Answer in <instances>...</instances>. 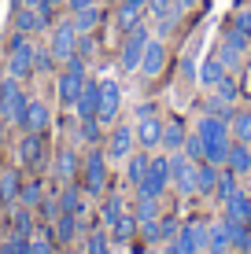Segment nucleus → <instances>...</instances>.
<instances>
[{
	"label": "nucleus",
	"instance_id": "e433bc0d",
	"mask_svg": "<svg viewBox=\"0 0 251 254\" xmlns=\"http://www.w3.org/2000/svg\"><path fill=\"white\" fill-rule=\"evenodd\" d=\"M159 214H163L159 199H152V195H137L133 199V217L137 221H152V217H159Z\"/></svg>",
	"mask_w": 251,
	"mask_h": 254
},
{
	"label": "nucleus",
	"instance_id": "4be33fe9",
	"mask_svg": "<svg viewBox=\"0 0 251 254\" xmlns=\"http://www.w3.org/2000/svg\"><path fill=\"white\" fill-rule=\"evenodd\" d=\"M233 251V236L226 229V221H214V225H207V254H229Z\"/></svg>",
	"mask_w": 251,
	"mask_h": 254
},
{
	"label": "nucleus",
	"instance_id": "5701e85b",
	"mask_svg": "<svg viewBox=\"0 0 251 254\" xmlns=\"http://www.w3.org/2000/svg\"><path fill=\"white\" fill-rule=\"evenodd\" d=\"M248 210H251V191L237 188L226 203H222V217H229V221H248Z\"/></svg>",
	"mask_w": 251,
	"mask_h": 254
},
{
	"label": "nucleus",
	"instance_id": "f704fd0d",
	"mask_svg": "<svg viewBox=\"0 0 251 254\" xmlns=\"http://www.w3.org/2000/svg\"><path fill=\"white\" fill-rule=\"evenodd\" d=\"M85 254H111V229L85 232Z\"/></svg>",
	"mask_w": 251,
	"mask_h": 254
},
{
	"label": "nucleus",
	"instance_id": "c756f323",
	"mask_svg": "<svg viewBox=\"0 0 251 254\" xmlns=\"http://www.w3.org/2000/svg\"><path fill=\"white\" fill-rule=\"evenodd\" d=\"M19 191H22L19 170H4V173H0V203H4V206H15V203H19Z\"/></svg>",
	"mask_w": 251,
	"mask_h": 254
},
{
	"label": "nucleus",
	"instance_id": "72a5a7b5",
	"mask_svg": "<svg viewBox=\"0 0 251 254\" xmlns=\"http://www.w3.org/2000/svg\"><path fill=\"white\" fill-rule=\"evenodd\" d=\"M78 140H82L85 147L103 144V126H100L96 118H78Z\"/></svg>",
	"mask_w": 251,
	"mask_h": 254
},
{
	"label": "nucleus",
	"instance_id": "6e6d98bb",
	"mask_svg": "<svg viewBox=\"0 0 251 254\" xmlns=\"http://www.w3.org/2000/svg\"><path fill=\"white\" fill-rule=\"evenodd\" d=\"M248 225H251V210H248Z\"/></svg>",
	"mask_w": 251,
	"mask_h": 254
},
{
	"label": "nucleus",
	"instance_id": "f3484780",
	"mask_svg": "<svg viewBox=\"0 0 251 254\" xmlns=\"http://www.w3.org/2000/svg\"><path fill=\"white\" fill-rule=\"evenodd\" d=\"M167 63H170L167 45H163L159 37H152L148 48H144V59H141V74H144V77H159L163 70H167Z\"/></svg>",
	"mask_w": 251,
	"mask_h": 254
},
{
	"label": "nucleus",
	"instance_id": "2eb2a0df",
	"mask_svg": "<svg viewBox=\"0 0 251 254\" xmlns=\"http://www.w3.org/2000/svg\"><path fill=\"white\" fill-rule=\"evenodd\" d=\"M48 126H52V107L45 100H33V96H30L19 129H22V133H48Z\"/></svg>",
	"mask_w": 251,
	"mask_h": 254
},
{
	"label": "nucleus",
	"instance_id": "49530a36",
	"mask_svg": "<svg viewBox=\"0 0 251 254\" xmlns=\"http://www.w3.org/2000/svg\"><path fill=\"white\" fill-rule=\"evenodd\" d=\"M92 4H100V0H67V15H78V11H85V7H92Z\"/></svg>",
	"mask_w": 251,
	"mask_h": 254
},
{
	"label": "nucleus",
	"instance_id": "3c124183",
	"mask_svg": "<svg viewBox=\"0 0 251 254\" xmlns=\"http://www.w3.org/2000/svg\"><path fill=\"white\" fill-rule=\"evenodd\" d=\"M244 85H248V92H251V63H248V70H244Z\"/></svg>",
	"mask_w": 251,
	"mask_h": 254
},
{
	"label": "nucleus",
	"instance_id": "ddd939ff",
	"mask_svg": "<svg viewBox=\"0 0 251 254\" xmlns=\"http://www.w3.org/2000/svg\"><path fill=\"white\" fill-rule=\"evenodd\" d=\"M15 155H19V162L26 170H41L45 166V133H22Z\"/></svg>",
	"mask_w": 251,
	"mask_h": 254
},
{
	"label": "nucleus",
	"instance_id": "a18cd8bd",
	"mask_svg": "<svg viewBox=\"0 0 251 254\" xmlns=\"http://www.w3.org/2000/svg\"><path fill=\"white\" fill-rule=\"evenodd\" d=\"M233 26H237L240 33L248 37V45H251V7H244V11H237V19H233Z\"/></svg>",
	"mask_w": 251,
	"mask_h": 254
},
{
	"label": "nucleus",
	"instance_id": "864d4df0",
	"mask_svg": "<svg viewBox=\"0 0 251 254\" xmlns=\"http://www.w3.org/2000/svg\"><path fill=\"white\" fill-rule=\"evenodd\" d=\"M4 77H7V70H4V66H0V89H4Z\"/></svg>",
	"mask_w": 251,
	"mask_h": 254
},
{
	"label": "nucleus",
	"instance_id": "9d476101",
	"mask_svg": "<svg viewBox=\"0 0 251 254\" xmlns=\"http://www.w3.org/2000/svg\"><path fill=\"white\" fill-rule=\"evenodd\" d=\"M133 151H137L133 126H111L107 136H103V155H107V162H126Z\"/></svg>",
	"mask_w": 251,
	"mask_h": 254
},
{
	"label": "nucleus",
	"instance_id": "a211bd4d",
	"mask_svg": "<svg viewBox=\"0 0 251 254\" xmlns=\"http://www.w3.org/2000/svg\"><path fill=\"white\" fill-rule=\"evenodd\" d=\"M52 170H56V177L63 181V185L67 181H78L82 177V155H78V147H59Z\"/></svg>",
	"mask_w": 251,
	"mask_h": 254
},
{
	"label": "nucleus",
	"instance_id": "c85d7f7f",
	"mask_svg": "<svg viewBox=\"0 0 251 254\" xmlns=\"http://www.w3.org/2000/svg\"><path fill=\"white\" fill-rule=\"evenodd\" d=\"M148 162H152V155L144 151V147H141V151H133V155L126 159V185H129V188H137V185L144 181V173H148Z\"/></svg>",
	"mask_w": 251,
	"mask_h": 254
},
{
	"label": "nucleus",
	"instance_id": "dca6fc26",
	"mask_svg": "<svg viewBox=\"0 0 251 254\" xmlns=\"http://www.w3.org/2000/svg\"><path fill=\"white\" fill-rule=\"evenodd\" d=\"M15 33H26V37H33V33H45L52 30V15H41V11H33V7H15Z\"/></svg>",
	"mask_w": 251,
	"mask_h": 254
},
{
	"label": "nucleus",
	"instance_id": "c9c22d12",
	"mask_svg": "<svg viewBox=\"0 0 251 254\" xmlns=\"http://www.w3.org/2000/svg\"><path fill=\"white\" fill-rule=\"evenodd\" d=\"M237 188H240V177H237L233 170H226V166H222V173H218V185H214V199H218V206L226 203V199H229Z\"/></svg>",
	"mask_w": 251,
	"mask_h": 254
},
{
	"label": "nucleus",
	"instance_id": "7c9ffc66",
	"mask_svg": "<svg viewBox=\"0 0 251 254\" xmlns=\"http://www.w3.org/2000/svg\"><path fill=\"white\" fill-rule=\"evenodd\" d=\"M229 133L240 144H251V107H240V111L229 115Z\"/></svg>",
	"mask_w": 251,
	"mask_h": 254
},
{
	"label": "nucleus",
	"instance_id": "39448f33",
	"mask_svg": "<svg viewBox=\"0 0 251 254\" xmlns=\"http://www.w3.org/2000/svg\"><path fill=\"white\" fill-rule=\"evenodd\" d=\"M148 41H152V33H148V26H137V30H129L126 37H122V52H118V66L126 70V74H141V59H144V48H148Z\"/></svg>",
	"mask_w": 251,
	"mask_h": 254
},
{
	"label": "nucleus",
	"instance_id": "4c0bfd02",
	"mask_svg": "<svg viewBox=\"0 0 251 254\" xmlns=\"http://www.w3.org/2000/svg\"><path fill=\"white\" fill-rule=\"evenodd\" d=\"M218 173H222V166L200 162V185H196V195H214V185H218Z\"/></svg>",
	"mask_w": 251,
	"mask_h": 254
},
{
	"label": "nucleus",
	"instance_id": "2f4dec72",
	"mask_svg": "<svg viewBox=\"0 0 251 254\" xmlns=\"http://www.w3.org/2000/svg\"><path fill=\"white\" fill-rule=\"evenodd\" d=\"M122 214H126V199L118 195V191H111V195H103V203H100V221L107 225V229H111V225H115V221H118V217H122Z\"/></svg>",
	"mask_w": 251,
	"mask_h": 254
},
{
	"label": "nucleus",
	"instance_id": "4468645a",
	"mask_svg": "<svg viewBox=\"0 0 251 254\" xmlns=\"http://www.w3.org/2000/svg\"><path fill=\"white\" fill-rule=\"evenodd\" d=\"M144 11H148V0H115V26L122 33L137 30L144 22Z\"/></svg>",
	"mask_w": 251,
	"mask_h": 254
},
{
	"label": "nucleus",
	"instance_id": "ea45409f",
	"mask_svg": "<svg viewBox=\"0 0 251 254\" xmlns=\"http://www.w3.org/2000/svg\"><path fill=\"white\" fill-rule=\"evenodd\" d=\"M56 70V56H52V48H33V74H52Z\"/></svg>",
	"mask_w": 251,
	"mask_h": 254
},
{
	"label": "nucleus",
	"instance_id": "cd10ccee",
	"mask_svg": "<svg viewBox=\"0 0 251 254\" xmlns=\"http://www.w3.org/2000/svg\"><path fill=\"white\" fill-rule=\"evenodd\" d=\"M226 170H233L237 177H248V173H251V144H240V140H233Z\"/></svg>",
	"mask_w": 251,
	"mask_h": 254
},
{
	"label": "nucleus",
	"instance_id": "f257e3e1",
	"mask_svg": "<svg viewBox=\"0 0 251 254\" xmlns=\"http://www.w3.org/2000/svg\"><path fill=\"white\" fill-rule=\"evenodd\" d=\"M107 155H103V144L96 147H85V155H82V188H85V195H107V185H111V173H107Z\"/></svg>",
	"mask_w": 251,
	"mask_h": 254
},
{
	"label": "nucleus",
	"instance_id": "58836bf2",
	"mask_svg": "<svg viewBox=\"0 0 251 254\" xmlns=\"http://www.w3.org/2000/svg\"><path fill=\"white\" fill-rule=\"evenodd\" d=\"M45 199V185L41 181H22V191H19V203L22 206H33L37 210V203Z\"/></svg>",
	"mask_w": 251,
	"mask_h": 254
},
{
	"label": "nucleus",
	"instance_id": "1a4fd4ad",
	"mask_svg": "<svg viewBox=\"0 0 251 254\" xmlns=\"http://www.w3.org/2000/svg\"><path fill=\"white\" fill-rule=\"evenodd\" d=\"M48 33H52V37H48V48H52V56H56V63H67V59L78 56V26H74V19L52 22Z\"/></svg>",
	"mask_w": 251,
	"mask_h": 254
},
{
	"label": "nucleus",
	"instance_id": "b1692460",
	"mask_svg": "<svg viewBox=\"0 0 251 254\" xmlns=\"http://www.w3.org/2000/svg\"><path fill=\"white\" fill-rule=\"evenodd\" d=\"M11 232L15 236H33V232H37V210L15 203L11 206Z\"/></svg>",
	"mask_w": 251,
	"mask_h": 254
},
{
	"label": "nucleus",
	"instance_id": "bb28decb",
	"mask_svg": "<svg viewBox=\"0 0 251 254\" xmlns=\"http://www.w3.org/2000/svg\"><path fill=\"white\" fill-rule=\"evenodd\" d=\"M185 140H188V129H185V122H181V118H170L167 126H163V147H167V155L181 151Z\"/></svg>",
	"mask_w": 251,
	"mask_h": 254
},
{
	"label": "nucleus",
	"instance_id": "5fc2aeb1",
	"mask_svg": "<svg viewBox=\"0 0 251 254\" xmlns=\"http://www.w3.org/2000/svg\"><path fill=\"white\" fill-rule=\"evenodd\" d=\"M48 4H52V7H63V4H67V0H48Z\"/></svg>",
	"mask_w": 251,
	"mask_h": 254
},
{
	"label": "nucleus",
	"instance_id": "423d86ee",
	"mask_svg": "<svg viewBox=\"0 0 251 254\" xmlns=\"http://www.w3.org/2000/svg\"><path fill=\"white\" fill-rule=\"evenodd\" d=\"M26 103H30V96H26L22 81H15V77H4V89H0V118H4L7 126H22Z\"/></svg>",
	"mask_w": 251,
	"mask_h": 254
},
{
	"label": "nucleus",
	"instance_id": "a19ab883",
	"mask_svg": "<svg viewBox=\"0 0 251 254\" xmlns=\"http://www.w3.org/2000/svg\"><path fill=\"white\" fill-rule=\"evenodd\" d=\"M26 254H56V247H52V240H48V229H37V232L30 236Z\"/></svg>",
	"mask_w": 251,
	"mask_h": 254
},
{
	"label": "nucleus",
	"instance_id": "20e7f679",
	"mask_svg": "<svg viewBox=\"0 0 251 254\" xmlns=\"http://www.w3.org/2000/svg\"><path fill=\"white\" fill-rule=\"evenodd\" d=\"M170 185H174L177 195H196V185H200V162L188 159L185 151L170 155Z\"/></svg>",
	"mask_w": 251,
	"mask_h": 254
},
{
	"label": "nucleus",
	"instance_id": "8fccbe9b",
	"mask_svg": "<svg viewBox=\"0 0 251 254\" xmlns=\"http://www.w3.org/2000/svg\"><path fill=\"white\" fill-rule=\"evenodd\" d=\"M174 4L181 7V11H192V7H196V4H200V0H174Z\"/></svg>",
	"mask_w": 251,
	"mask_h": 254
},
{
	"label": "nucleus",
	"instance_id": "79ce46f5",
	"mask_svg": "<svg viewBox=\"0 0 251 254\" xmlns=\"http://www.w3.org/2000/svg\"><path fill=\"white\" fill-rule=\"evenodd\" d=\"M214 96H218V100H226L229 107H233V103H237V81H233V77L226 74L218 85H214Z\"/></svg>",
	"mask_w": 251,
	"mask_h": 254
},
{
	"label": "nucleus",
	"instance_id": "f03ea898",
	"mask_svg": "<svg viewBox=\"0 0 251 254\" xmlns=\"http://www.w3.org/2000/svg\"><path fill=\"white\" fill-rule=\"evenodd\" d=\"M85 81H89V59H82V56L67 59L63 70H59V77H56L59 103H63V107H74L78 96H82V89H85Z\"/></svg>",
	"mask_w": 251,
	"mask_h": 254
},
{
	"label": "nucleus",
	"instance_id": "393cba45",
	"mask_svg": "<svg viewBox=\"0 0 251 254\" xmlns=\"http://www.w3.org/2000/svg\"><path fill=\"white\" fill-rule=\"evenodd\" d=\"M133 236H141V221H137L133 210H129V214H122L115 225H111V243L126 247V243H133Z\"/></svg>",
	"mask_w": 251,
	"mask_h": 254
},
{
	"label": "nucleus",
	"instance_id": "f8f14e48",
	"mask_svg": "<svg viewBox=\"0 0 251 254\" xmlns=\"http://www.w3.org/2000/svg\"><path fill=\"white\" fill-rule=\"evenodd\" d=\"M251 52V45H248V37L237 30V26H229L226 33H222V45H218V59L226 63V70H233V66H240L244 63V56Z\"/></svg>",
	"mask_w": 251,
	"mask_h": 254
},
{
	"label": "nucleus",
	"instance_id": "6ab92c4d",
	"mask_svg": "<svg viewBox=\"0 0 251 254\" xmlns=\"http://www.w3.org/2000/svg\"><path fill=\"white\" fill-rule=\"evenodd\" d=\"M177 240H181V247H185V254H200V251H207V221L192 217L188 225H181Z\"/></svg>",
	"mask_w": 251,
	"mask_h": 254
},
{
	"label": "nucleus",
	"instance_id": "37998d69",
	"mask_svg": "<svg viewBox=\"0 0 251 254\" xmlns=\"http://www.w3.org/2000/svg\"><path fill=\"white\" fill-rule=\"evenodd\" d=\"M181 151L188 155V159H196V162H203V140H200V133H188V140H185V147H181Z\"/></svg>",
	"mask_w": 251,
	"mask_h": 254
},
{
	"label": "nucleus",
	"instance_id": "473e14b6",
	"mask_svg": "<svg viewBox=\"0 0 251 254\" xmlns=\"http://www.w3.org/2000/svg\"><path fill=\"white\" fill-rule=\"evenodd\" d=\"M71 19L78 26V33H96V26L103 22V4H92V7H85V11L71 15Z\"/></svg>",
	"mask_w": 251,
	"mask_h": 254
},
{
	"label": "nucleus",
	"instance_id": "0eeeda50",
	"mask_svg": "<svg viewBox=\"0 0 251 254\" xmlns=\"http://www.w3.org/2000/svg\"><path fill=\"white\" fill-rule=\"evenodd\" d=\"M163 126H167V122L155 115L152 103L137 107V126H133V133H137V147H144V151H152V147H163Z\"/></svg>",
	"mask_w": 251,
	"mask_h": 254
},
{
	"label": "nucleus",
	"instance_id": "a878e982",
	"mask_svg": "<svg viewBox=\"0 0 251 254\" xmlns=\"http://www.w3.org/2000/svg\"><path fill=\"white\" fill-rule=\"evenodd\" d=\"M82 229H85V225H82L78 214H59L56 221H52V232H56L59 243H74L78 236H82Z\"/></svg>",
	"mask_w": 251,
	"mask_h": 254
},
{
	"label": "nucleus",
	"instance_id": "09e8293b",
	"mask_svg": "<svg viewBox=\"0 0 251 254\" xmlns=\"http://www.w3.org/2000/svg\"><path fill=\"white\" fill-rule=\"evenodd\" d=\"M163 254H185V247H181V240H177V236L163 243Z\"/></svg>",
	"mask_w": 251,
	"mask_h": 254
},
{
	"label": "nucleus",
	"instance_id": "9b49d317",
	"mask_svg": "<svg viewBox=\"0 0 251 254\" xmlns=\"http://www.w3.org/2000/svg\"><path fill=\"white\" fill-rule=\"evenodd\" d=\"M118 111H122V85L111 81V77H103L100 81V111H96V122L100 126H115Z\"/></svg>",
	"mask_w": 251,
	"mask_h": 254
},
{
	"label": "nucleus",
	"instance_id": "aec40b11",
	"mask_svg": "<svg viewBox=\"0 0 251 254\" xmlns=\"http://www.w3.org/2000/svg\"><path fill=\"white\" fill-rule=\"evenodd\" d=\"M96 111H100V81H85V89L74 103V115L78 118H96Z\"/></svg>",
	"mask_w": 251,
	"mask_h": 254
},
{
	"label": "nucleus",
	"instance_id": "6e6552de",
	"mask_svg": "<svg viewBox=\"0 0 251 254\" xmlns=\"http://www.w3.org/2000/svg\"><path fill=\"white\" fill-rule=\"evenodd\" d=\"M167 188H170V155H152L148 173H144V181H141L133 191H137V195L163 199V195H167Z\"/></svg>",
	"mask_w": 251,
	"mask_h": 254
},
{
	"label": "nucleus",
	"instance_id": "c03bdc74",
	"mask_svg": "<svg viewBox=\"0 0 251 254\" xmlns=\"http://www.w3.org/2000/svg\"><path fill=\"white\" fill-rule=\"evenodd\" d=\"M59 214H63V210H59V199H41V203H37V217H45V221H56V217Z\"/></svg>",
	"mask_w": 251,
	"mask_h": 254
},
{
	"label": "nucleus",
	"instance_id": "4d7b16f0",
	"mask_svg": "<svg viewBox=\"0 0 251 254\" xmlns=\"http://www.w3.org/2000/svg\"><path fill=\"white\" fill-rule=\"evenodd\" d=\"M100 4H111V0H100Z\"/></svg>",
	"mask_w": 251,
	"mask_h": 254
},
{
	"label": "nucleus",
	"instance_id": "de8ad7c7",
	"mask_svg": "<svg viewBox=\"0 0 251 254\" xmlns=\"http://www.w3.org/2000/svg\"><path fill=\"white\" fill-rule=\"evenodd\" d=\"M19 4H22V7H33V11H41V15H52V11H56L48 0H19Z\"/></svg>",
	"mask_w": 251,
	"mask_h": 254
},
{
	"label": "nucleus",
	"instance_id": "7ed1b4c3",
	"mask_svg": "<svg viewBox=\"0 0 251 254\" xmlns=\"http://www.w3.org/2000/svg\"><path fill=\"white\" fill-rule=\"evenodd\" d=\"M33 41L26 37V33H11V41H7V59H4V70L7 77H15V81H30L33 77Z\"/></svg>",
	"mask_w": 251,
	"mask_h": 254
},
{
	"label": "nucleus",
	"instance_id": "603ef678",
	"mask_svg": "<svg viewBox=\"0 0 251 254\" xmlns=\"http://www.w3.org/2000/svg\"><path fill=\"white\" fill-rule=\"evenodd\" d=\"M137 254H163V251H155V247H144V251H137Z\"/></svg>",
	"mask_w": 251,
	"mask_h": 254
},
{
	"label": "nucleus",
	"instance_id": "412c9836",
	"mask_svg": "<svg viewBox=\"0 0 251 254\" xmlns=\"http://www.w3.org/2000/svg\"><path fill=\"white\" fill-rule=\"evenodd\" d=\"M226 74H229L226 63H222L218 56H211V59H203V63H200V70H196V85H200V89H214Z\"/></svg>",
	"mask_w": 251,
	"mask_h": 254
}]
</instances>
